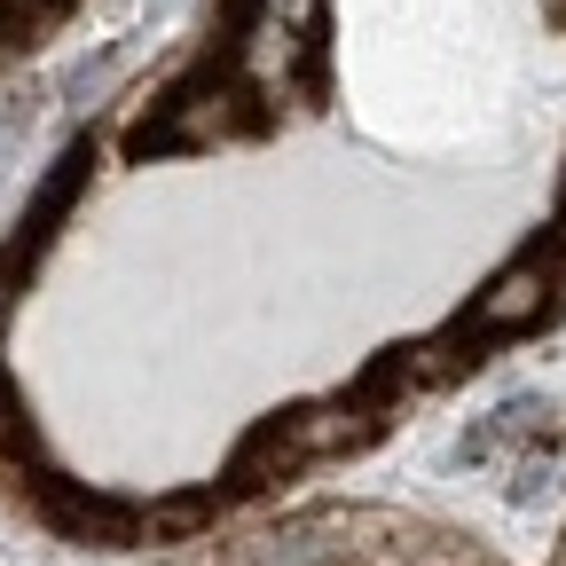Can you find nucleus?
Wrapping results in <instances>:
<instances>
[{"instance_id": "1", "label": "nucleus", "mask_w": 566, "mask_h": 566, "mask_svg": "<svg viewBox=\"0 0 566 566\" xmlns=\"http://www.w3.org/2000/svg\"><path fill=\"white\" fill-rule=\"evenodd\" d=\"M244 126V111H237V95H221V87H197V95H181L166 118H150L134 134V150H221V142Z\"/></svg>"}, {"instance_id": "2", "label": "nucleus", "mask_w": 566, "mask_h": 566, "mask_svg": "<svg viewBox=\"0 0 566 566\" xmlns=\"http://www.w3.org/2000/svg\"><path fill=\"white\" fill-rule=\"evenodd\" d=\"M543 307H551V260H512V268L472 300V331L504 338V331H527Z\"/></svg>"}, {"instance_id": "3", "label": "nucleus", "mask_w": 566, "mask_h": 566, "mask_svg": "<svg viewBox=\"0 0 566 566\" xmlns=\"http://www.w3.org/2000/svg\"><path fill=\"white\" fill-rule=\"evenodd\" d=\"M307 63V32H292L283 17H252V32H244V48H237V71H244V87H260V95H275L292 71Z\"/></svg>"}, {"instance_id": "4", "label": "nucleus", "mask_w": 566, "mask_h": 566, "mask_svg": "<svg viewBox=\"0 0 566 566\" xmlns=\"http://www.w3.org/2000/svg\"><path fill=\"white\" fill-rule=\"evenodd\" d=\"M260 9H268V17H283L292 32H307V40H315V24H323V0H260Z\"/></svg>"}]
</instances>
